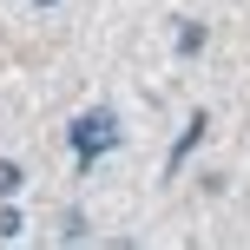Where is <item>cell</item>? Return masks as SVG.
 Here are the masks:
<instances>
[{"instance_id":"obj_3","label":"cell","mask_w":250,"mask_h":250,"mask_svg":"<svg viewBox=\"0 0 250 250\" xmlns=\"http://www.w3.org/2000/svg\"><path fill=\"white\" fill-rule=\"evenodd\" d=\"M26 185V171H20V165H13V158H0V198H13V191H20Z\"/></svg>"},{"instance_id":"obj_1","label":"cell","mask_w":250,"mask_h":250,"mask_svg":"<svg viewBox=\"0 0 250 250\" xmlns=\"http://www.w3.org/2000/svg\"><path fill=\"white\" fill-rule=\"evenodd\" d=\"M112 145H119V112H112V105H86V112L73 119V151H79V171H92V165H99Z\"/></svg>"},{"instance_id":"obj_4","label":"cell","mask_w":250,"mask_h":250,"mask_svg":"<svg viewBox=\"0 0 250 250\" xmlns=\"http://www.w3.org/2000/svg\"><path fill=\"white\" fill-rule=\"evenodd\" d=\"M204 46V26L198 20H185V26H178V53H185V60H191V53H198Z\"/></svg>"},{"instance_id":"obj_5","label":"cell","mask_w":250,"mask_h":250,"mask_svg":"<svg viewBox=\"0 0 250 250\" xmlns=\"http://www.w3.org/2000/svg\"><path fill=\"white\" fill-rule=\"evenodd\" d=\"M33 7H60V0H33Z\"/></svg>"},{"instance_id":"obj_2","label":"cell","mask_w":250,"mask_h":250,"mask_svg":"<svg viewBox=\"0 0 250 250\" xmlns=\"http://www.w3.org/2000/svg\"><path fill=\"white\" fill-rule=\"evenodd\" d=\"M20 230H26V217L13 211V204H0V244H13V237H20Z\"/></svg>"}]
</instances>
